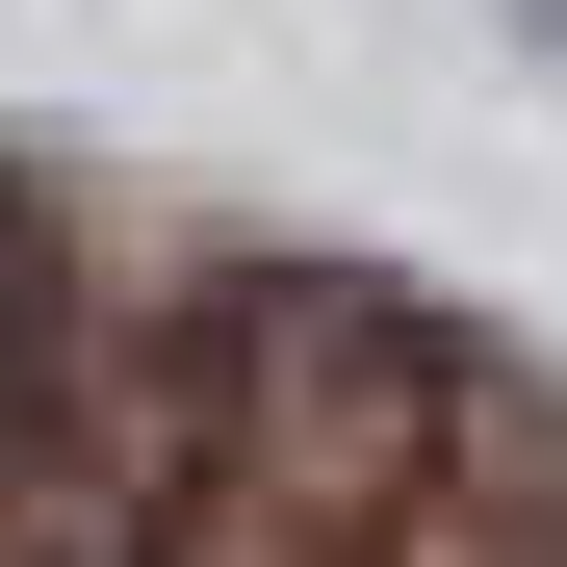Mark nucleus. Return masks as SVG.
Returning a JSON list of instances; mask_svg holds the SVG:
<instances>
[{"mask_svg": "<svg viewBox=\"0 0 567 567\" xmlns=\"http://www.w3.org/2000/svg\"><path fill=\"white\" fill-rule=\"evenodd\" d=\"M516 27H567V0H516Z\"/></svg>", "mask_w": 567, "mask_h": 567, "instance_id": "nucleus-2", "label": "nucleus"}, {"mask_svg": "<svg viewBox=\"0 0 567 567\" xmlns=\"http://www.w3.org/2000/svg\"><path fill=\"white\" fill-rule=\"evenodd\" d=\"M0 567H567V388L361 258L130 233L0 388Z\"/></svg>", "mask_w": 567, "mask_h": 567, "instance_id": "nucleus-1", "label": "nucleus"}]
</instances>
